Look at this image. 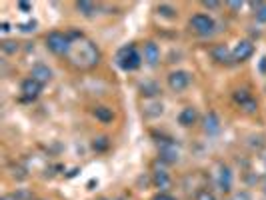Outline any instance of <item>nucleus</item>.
<instances>
[{"label": "nucleus", "instance_id": "obj_1", "mask_svg": "<svg viewBox=\"0 0 266 200\" xmlns=\"http://www.w3.org/2000/svg\"><path fill=\"white\" fill-rule=\"evenodd\" d=\"M68 56L76 66H82V68H90L98 62V50L94 48V44L88 40H82V38L72 42Z\"/></svg>", "mask_w": 266, "mask_h": 200}, {"label": "nucleus", "instance_id": "obj_2", "mask_svg": "<svg viewBox=\"0 0 266 200\" xmlns=\"http://www.w3.org/2000/svg\"><path fill=\"white\" fill-rule=\"evenodd\" d=\"M116 62H118V66H120L122 70L132 72V70H136V68L142 64V56L136 52V46H134V44H128V46H124V48L118 50Z\"/></svg>", "mask_w": 266, "mask_h": 200}, {"label": "nucleus", "instance_id": "obj_3", "mask_svg": "<svg viewBox=\"0 0 266 200\" xmlns=\"http://www.w3.org/2000/svg\"><path fill=\"white\" fill-rule=\"evenodd\" d=\"M46 46L54 54H68L70 52V46H72V40L68 38V34L54 30V32H50L46 36Z\"/></svg>", "mask_w": 266, "mask_h": 200}, {"label": "nucleus", "instance_id": "obj_4", "mask_svg": "<svg viewBox=\"0 0 266 200\" xmlns=\"http://www.w3.org/2000/svg\"><path fill=\"white\" fill-rule=\"evenodd\" d=\"M190 28L200 36H208L214 32V20L208 14H194L190 18Z\"/></svg>", "mask_w": 266, "mask_h": 200}, {"label": "nucleus", "instance_id": "obj_5", "mask_svg": "<svg viewBox=\"0 0 266 200\" xmlns=\"http://www.w3.org/2000/svg\"><path fill=\"white\" fill-rule=\"evenodd\" d=\"M188 84H190V74L184 70H174L168 74V86L174 92H182L184 88H188Z\"/></svg>", "mask_w": 266, "mask_h": 200}, {"label": "nucleus", "instance_id": "obj_6", "mask_svg": "<svg viewBox=\"0 0 266 200\" xmlns=\"http://www.w3.org/2000/svg\"><path fill=\"white\" fill-rule=\"evenodd\" d=\"M252 52H254L252 42L240 40L238 44L234 46V50H232V60H234V62H244V60H248L250 56H252Z\"/></svg>", "mask_w": 266, "mask_h": 200}, {"label": "nucleus", "instance_id": "obj_7", "mask_svg": "<svg viewBox=\"0 0 266 200\" xmlns=\"http://www.w3.org/2000/svg\"><path fill=\"white\" fill-rule=\"evenodd\" d=\"M20 90H22L24 100H34V98H38V94H40V90H42V84L36 82L34 78H28V80L22 82Z\"/></svg>", "mask_w": 266, "mask_h": 200}, {"label": "nucleus", "instance_id": "obj_8", "mask_svg": "<svg viewBox=\"0 0 266 200\" xmlns=\"http://www.w3.org/2000/svg\"><path fill=\"white\" fill-rule=\"evenodd\" d=\"M216 184L220 192H230L232 190V170L228 166H220L218 168V174H216Z\"/></svg>", "mask_w": 266, "mask_h": 200}, {"label": "nucleus", "instance_id": "obj_9", "mask_svg": "<svg viewBox=\"0 0 266 200\" xmlns=\"http://www.w3.org/2000/svg\"><path fill=\"white\" fill-rule=\"evenodd\" d=\"M142 60L148 66H156L160 60V48L154 42H146L144 44V52H142Z\"/></svg>", "mask_w": 266, "mask_h": 200}, {"label": "nucleus", "instance_id": "obj_10", "mask_svg": "<svg viewBox=\"0 0 266 200\" xmlns=\"http://www.w3.org/2000/svg\"><path fill=\"white\" fill-rule=\"evenodd\" d=\"M178 156H180V148L176 146L174 142H164V144L160 146V158H162L164 162L172 164V162L178 160Z\"/></svg>", "mask_w": 266, "mask_h": 200}, {"label": "nucleus", "instance_id": "obj_11", "mask_svg": "<svg viewBox=\"0 0 266 200\" xmlns=\"http://www.w3.org/2000/svg\"><path fill=\"white\" fill-rule=\"evenodd\" d=\"M210 54H212V58H214L218 64H228V62H232V52L228 50L226 44H216V46H212Z\"/></svg>", "mask_w": 266, "mask_h": 200}, {"label": "nucleus", "instance_id": "obj_12", "mask_svg": "<svg viewBox=\"0 0 266 200\" xmlns=\"http://www.w3.org/2000/svg\"><path fill=\"white\" fill-rule=\"evenodd\" d=\"M196 118H198V112H196V108H192V106H186L180 114H178V124L180 126H192L194 122H196Z\"/></svg>", "mask_w": 266, "mask_h": 200}, {"label": "nucleus", "instance_id": "obj_13", "mask_svg": "<svg viewBox=\"0 0 266 200\" xmlns=\"http://www.w3.org/2000/svg\"><path fill=\"white\" fill-rule=\"evenodd\" d=\"M30 78H34V80L40 82V84H46V82L52 78V70H50L48 66H44V64H38V66L32 68Z\"/></svg>", "mask_w": 266, "mask_h": 200}, {"label": "nucleus", "instance_id": "obj_14", "mask_svg": "<svg viewBox=\"0 0 266 200\" xmlns=\"http://www.w3.org/2000/svg\"><path fill=\"white\" fill-rule=\"evenodd\" d=\"M220 130V120L216 116V112H208L204 116V132L206 134H216Z\"/></svg>", "mask_w": 266, "mask_h": 200}, {"label": "nucleus", "instance_id": "obj_15", "mask_svg": "<svg viewBox=\"0 0 266 200\" xmlns=\"http://www.w3.org/2000/svg\"><path fill=\"white\" fill-rule=\"evenodd\" d=\"M94 116H96V120H100L102 124H108V122L114 120V112H112V108H108V106H96V108H94Z\"/></svg>", "mask_w": 266, "mask_h": 200}, {"label": "nucleus", "instance_id": "obj_16", "mask_svg": "<svg viewBox=\"0 0 266 200\" xmlns=\"http://www.w3.org/2000/svg\"><path fill=\"white\" fill-rule=\"evenodd\" d=\"M154 186L156 188H160V190H166V188H170V178H168V174L166 172H162V170H158V172H154Z\"/></svg>", "mask_w": 266, "mask_h": 200}, {"label": "nucleus", "instance_id": "obj_17", "mask_svg": "<svg viewBox=\"0 0 266 200\" xmlns=\"http://www.w3.org/2000/svg\"><path fill=\"white\" fill-rule=\"evenodd\" d=\"M76 10L82 12L84 16H92L96 12V6L92 2H86V0H82V2H76Z\"/></svg>", "mask_w": 266, "mask_h": 200}, {"label": "nucleus", "instance_id": "obj_18", "mask_svg": "<svg viewBox=\"0 0 266 200\" xmlns=\"http://www.w3.org/2000/svg\"><path fill=\"white\" fill-rule=\"evenodd\" d=\"M108 146H110V140H108L106 136H98V138H94V142H92V148H94L96 152H104V150H108Z\"/></svg>", "mask_w": 266, "mask_h": 200}, {"label": "nucleus", "instance_id": "obj_19", "mask_svg": "<svg viewBox=\"0 0 266 200\" xmlns=\"http://www.w3.org/2000/svg\"><path fill=\"white\" fill-rule=\"evenodd\" d=\"M250 98H252V96H250L248 90H236V92H234V102H236V104H240V108H242Z\"/></svg>", "mask_w": 266, "mask_h": 200}, {"label": "nucleus", "instance_id": "obj_20", "mask_svg": "<svg viewBox=\"0 0 266 200\" xmlns=\"http://www.w3.org/2000/svg\"><path fill=\"white\" fill-rule=\"evenodd\" d=\"M140 90H142L144 96H156V94L160 92V88L156 86L154 82H146V84H142V88H140Z\"/></svg>", "mask_w": 266, "mask_h": 200}, {"label": "nucleus", "instance_id": "obj_21", "mask_svg": "<svg viewBox=\"0 0 266 200\" xmlns=\"http://www.w3.org/2000/svg\"><path fill=\"white\" fill-rule=\"evenodd\" d=\"M254 8H256V20L258 22H266V4L258 2V4H254Z\"/></svg>", "mask_w": 266, "mask_h": 200}, {"label": "nucleus", "instance_id": "obj_22", "mask_svg": "<svg viewBox=\"0 0 266 200\" xmlns=\"http://www.w3.org/2000/svg\"><path fill=\"white\" fill-rule=\"evenodd\" d=\"M2 50L6 54H14V52H18V44L12 42V40H6V42H2Z\"/></svg>", "mask_w": 266, "mask_h": 200}, {"label": "nucleus", "instance_id": "obj_23", "mask_svg": "<svg viewBox=\"0 0 266 200\" xmlns=\"http://www.w3.org/2000/svg\"><path fill=\"white\" fill-rule=\"evenodd\" d=\"M196 200H216V196L210 192V190H200L196 194Z\"/></svg>", "mask_w": 266, "mask_h": 200}, {"label": "nucleus", "instance_id": "obj_24", "mask_svg": "<svg viewBox=\"0 0 266 200\" xmlns=\"http://www.w3.org/2000/svg\"><path fill=\"white\" fill-rule=\"evenodd\" d=\"M158 12H160L162 16H168V18H172L176 10H174L172 6H166V4H160V6H158Z\"/></svg>", "mask_w": 266, "mask_h": 200}, {"label": "nucleus", "instance_id": "obj_25", "mask_svg": "<svg viewBox=\"0 0 266 200\" xmlns=\"http://www.w3.org/2000/svg\"><path fill=\"white\" fill-rule=\"evenodd\" d=\"M18 28H20V30H22V32H30V30H34V28H36V20H30V22H24V24H20Z\"/></svg>", "mask_w": 266, "mask_h": 200}, {"label": "nucleus", "instance_id": "obj_26", "mask_svg": "<svg viewBox=\"0 0 266 200\" xmlns=\"http://www.w3.org/2000/svg\"><path fill=\"white\" fill-rule=\"evenodd\" d=\"M152 200H176V198L170 196V194H166V192H160V194H156Z\"/></svg>", "mask_w": 266, "mask_h": 200}, {"label": "nucleus", "instance_id": "obj_27", "mask_svg": "<svg viewBox=\"0 0 266 200\" xmlns=\"http://www.w3.org/2000/svg\"><path fill=\"white\" fill-rule=\"evenodd\" d=\"M206 8H218L220 6V2H216V0H204V2H202Z\"/></svg>", "mask_w": 266, "mask_h": 200}, {"label": "nucleus", "instance_id": "obj_28", "mask_svg": "<svg viewBox=\"0 0 266 200\" xmlns=\"http://www.w3.org/2000/svg\"><path fill=\"white\" fill-rule=\"evenodd\" d=\"M232 200H250V196H248V192H238Z\"/></svg>", "mask_w": 266, "mask_h": 200}, {"label": "nucleus", "instance_id": "obj_29", "mask_svg": "<svg viewBox=\"0 0 266 200\" xmlns=\"http://www.w3.org/2000/svg\"><path fill=\"white\" fill-rule=\"evenodd\" d=\"M18 8L22 12H28V10H30V4H28V2H18Z\"/></svg>", "mask_w": 266, "mask_h": 200}, {"label": "nucleus", "instance_id": "obj_30", "mask_svg": "<svg viewBox=\"0 0 266 200\" xmlns=\"http://www.w3.org/2000/svg\"><path fill=\"white\" fill-rule=\"evenodd\" d=\"M228 6H230L232 10H240V8H242V2H228Z\"/></svg>", "mask_w": 266, "mask_h": 200}, {"label": "nucleus", "instance_id": "obj_31", "mask_svg": "<svg viewBox=\"0 0 266 200\" xmlns=\"http://www.w3.org/2000/svg\"><path fill=\"white\" fill-rule=\"evenodd\" d=\"M0 30H2V32L6 34V32L10 30V24H8V22H2V24H0Z\"/></svg>", "mask_w": 266, "mask_h": 200}, {"label": "nucleus", "instance_id": "obj_32", "mask_svg": "<svg viewBox=\"0 0 266 200\" xmlns=\"http://www.w3.org/2000/svg\"><path fill=\"white\" fill-rule=\"evenodd\" d=\"M0 200H18V196L16 194H6V196H2Z\"/></svg>", "mask_w": 266, "mask_h": 200}, {"label": "nucleus", "instance_id": "obj_33", "mask_svg": "<svg viewBox=\"0 0 266 200\" xmlns=\"http://www.w3.org/2000/svg\"><path fill=\"white\" fill-rule=\"evenodd\" d=\"M98 200H106V198H98Z\"/></svg>", "mask_w": 266, "mask_h": 200}, {"label": "nucleus", "instance_id": "obj_34", "mask_svg": "<svg viewBox=\"0 0 266 200\" xmlns=\"http://www.w3.org/2000/svg\"><path fill=\"white\" fill-rule=\"evenodd\" d=\"M118 200H124V198H118Z\"/></svg>", "mask_w": 266, "mask_h": 200}]
</instances>
